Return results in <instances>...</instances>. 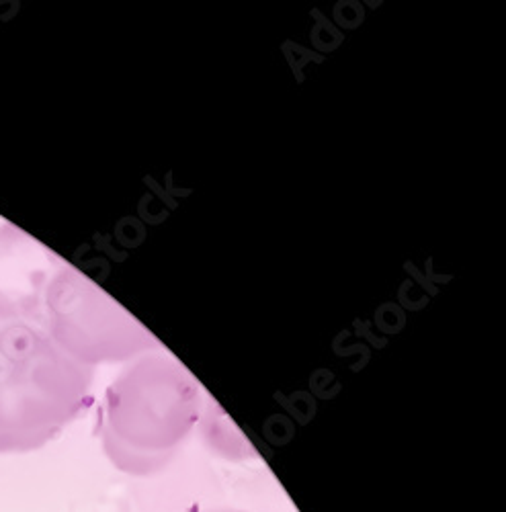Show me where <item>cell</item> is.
<instances>
[{"instance_id": "cell-3", "label": "cell", "mask_w": 506, "mask_h": 512, "mask_svg": "<svg viewBox=\"0 0 506 512\" xmlns=\"http://www.w3.org/2000/svg\"><path fill=\"white\" fill-rule=\"evenodd\" d=\"M44 328L70 357L89 367L128 355L138 330L95 283L68 265L48 287Z\"/></svg>"}, {"instance_id": "cell-4", "label": "cell", "mask_w": 506, "mask_h": 512, "mask_svg": "<svg viewBox=\"0 0 506 512\" xmlns=\"http://www.w3.org/2000/svg\"><path fill=\"white\" fill-rule=\"evenodd\" d=\"M64 263L23 230L0 226V326L46 324V295Z\"/></svg>"}, {"instance_id": "cell-2", "label": "cell", "mask_w": 506, "mask_h": 512, "mask_svg": "<svg viewBox=\"0 0 506 512\" xmlns=\"http://www.w3.org/2000/svg\"><path fill=\"white\" fill-rule=\"evenodd\" d=\"M197 420V398L183 379L125 373L107 392L103 445L109 459L134 476H150L173 459Z\"/></svg>"}, {"instance_id": "cell-5", "label": "cell", "mask_w": 506, "mask_h": 512, "mask_svg": "<svg viewBox=\"0 0 506 512\" xmlns=\"http://www.w3.org/2000/svg\"><path fill=\"white\" fill-rule=\"evenodd\" d=\"M218 512H236V510H218Z\"/></svg>"}, {"instance_id": "cell-1", "label": "cell", "mask_w": 506, "mask_h": 512, "mask_svg": "<svg viewBox=\"0 0 506 512\" xmlns=\"http://www.w3.org/2000/svg\"><path fill=\"white\" fill-rule=\"evenodd\" d=\"M93 369L44 326H0V453L44 447L91 402Z\"/></svg>"}]
</instances>
